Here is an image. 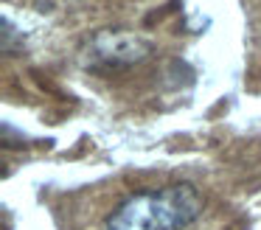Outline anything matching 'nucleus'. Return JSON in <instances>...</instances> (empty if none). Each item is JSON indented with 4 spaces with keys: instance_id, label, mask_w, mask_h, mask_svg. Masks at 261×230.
Masks as SVG:
<instances>
[{
    "instance_id": "nucleus-2",
    "label": "nucleus",
    "mask_w": 261,
    "mask_h": 230,
    "mask_svg": "<svg viewBox=\"0 0 261 230\" xmlns=\"http://www.w3.org/2000/svg\"><path fill=\"white\" fill-rule=\"evenodd\" d=\"M149 45L138 37L126 34H98L87 48V65L90 67H124L143 59Z\"/></svg>"
},
{
    "instance_id": "nucleus-1",
    "label": "nucleus",
    "mask_w": 261,
    "mask_h": 230,
    "mask_svg": "<svg viewBox=\"0 0 261 230\" xmlns=\"http://www.w3.org/2000/svg\"><path fill=\"white\" fill-rule=\"evenodd\" d=\"M202 211V196L191 183H174L126 196L110 211L104 230H182Z\"/></svg>"
}]
</instances>
